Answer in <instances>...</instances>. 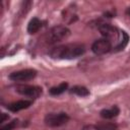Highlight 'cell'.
<instances>
[{
	"instance_id": "1",
	"label": "cell",
	"mask_w": 130,
	"mask_h": 130,
	"mask_svg": "<svg viewBox=\"0 0 130 130\" xmlns=\"http://www.w3.org/2000/svg\"><path fill=\"white\" fill-rule=\"evenodd\" d=\"M85 47L82 44H66L54 47L49 52V55L53 59H75L83 55Z\"/></svg>"
},
{
	"instance_id": "2",
	"label": "cell",
	"mask_w": 130,
	"mask_h": 130,
	"mask_svg": "<svg viewBox=\"0 0 130 130\" xmlns=\"http://www.w3.org/2000/svg\"><path fill=\"white\" fill-rule=\"evenodd\" d=\"M70 35V30L65 25H55L53 26L49 32L47 34V43L48 44H56L65 39H67Z\"/></svg>"
},
{
	"instance_id": "3",
	"label": "cell",
	"mask_w": 130,
	"mask_h": 130,
	"mask_svg": "<svg viewBox=\"0 0 130 130\" xmlns=\"http://www.w3.org/2000/svg\"><path fill=\"white\" fill-rule=\"evenodd\" d=\"M69 120V116L64 113H49L45 116L44 122L49 127H59L66 124Z\"/></svg>"
},
{
	"instance_id": "4",
	"label": "cell",
	"mask_w": 130,
	"mask_h": 130,
	"mask_svg": "<svg viewBox=\"0 0 130 130\" xmlns=\"http://www.w3.org/2000/svg\"><path fill=\"white\" fill-rule=\"evenodd\" d=\"M37 70L35 69H23L19 71H14L9 74V79L12 81H28L36 77Z\"/></svg>"
},
{
	"instance_id": "5",
	"label": "cell",
	"mask_w": 130,
	"mask_h": 130,
	"mask_svg": "<svg viewBox=\"0 0 130 130\" xmlns=\"http://www.w3.org/2000/svg\"><path fill=\"white\" fill-rule=\"evenodd\" d=\"M15 90L18 93L25 95V96H28V98H31V99L39 98L43 92L42 87L37 86V85H27V84L18 85L15 87Z\"/></svg>"
},
{
	"instance_id": "6",
	"label": "cell",
	"mask_w": 130,
	"mask_h": 130,
	"mask_svg": "<svg viewBox=\"0 0 130 130\" xmlns=\"http://www.w3.org/2000/svg\"><path fill=\"white\" fill-rule=\"evenodd\" d=\"M99 30L101 32V35L105 38V39H108L110 42L111 40H117V42H119V38H120V30L109 24V23H103L99 26Z\"/></svg>"
},
{
	"instance_id": "7",
	"label": "cell",
	"mask_w": 130,
	"mask_h": 130,
	"mask_svg": "<svg viewBox=\"0 0 130 130\" xmlns=\"http://www.w3.org/2000/svg\"><path fill=\"white\" fill-rule=\"evenodd\" d=\"M112 50V43L108 39H99L93 42L91 46V51L95 55H104Z\"/></svg>"
},
{
	"instance_id": "8",
	"label": "cell",
	"mask_w": 130,
	"mask_h": 130,
	"mask_svg": "<svg viewBox=\"0 0 130 130\" xmlns=\"http://www.w3.org/2000/svg\"><path fill=\"white\" fill-rule=\"evenodd\" d=\"M32 104V101H28V100H20V101H16V102H13L11 104H9L7 106V109L11 112H18V111H21V110H24V109H27L29 106H31Z\"/></svg>"
},
{
	"instance_id": "9",
	"label": "cell",
	"mask_w": 130,
	"mask_h": 130,
	"mask_svg": "<svg viewBox=\"0 0 130 130\" xmlns=\"http://www.w3.org/2000/svg\"><path fill=\"white\" fill-rule=\"evenodd\" d=\"M119 113H120V109L117 106H113L110 109H104V110H102L100 112V116L103 119H112V118L117 117L119 115Z\"/></svg>"
},
{
	"instance_id": "10",
	"label": "cell",
	"mask_w": 130,
	"mask_h": 130,
	"mask_svg": "<svg viewBox=\"0 0 130 130\" xmlns=\"http://www.w3.org/2000/svg\"><path fill=\"white\" fill-rule=\"evenodd\" d=\"M41 27H42V21L38 17H34L29 20L27 24V32L30 35L36 34Z\"/></svg>"
},
{
	"instance_id": "11",
	"label": "cell",
	"mask_w": 130,
	"mask_h": 130,
	"mask_svg": "<svg viewBox=\"0 0 130 130\" xmlns=\"http://www.w3.org/2000/svg\"><path fill=\"white\" fill-rule=\"evenodd\" d=\"M128 40H129L128 35H127L124 30H120L119 42H118V45L115 47L116 51H121V50H123V49L126 47V45L128 44Z\"/></svg>"
},
{
	"instance_id": "12",
	"label": "cell",
	"mask_w": 130,
	"mask_h": 130,
	"mask_svg": "<svg viewBox=\"0 0 130 130\" xmlns=\"http://www.w3.org/2000/svg\"><path fill=\"white\" fill-rule=\"evenodd\" d=\"M67 87H68V83H67V82H62V83H60V84L57 85V86L51 87V88L49 89V92H50V94H52V95H59V94L63 93V92L67 89Z\"/></svg>"
},
{
	"instance_id": "13",
	"label": "cell",
	"mask_w": 130,
	"mask_h": 130,
	"mask_svg": "<svg viewBox=\"0 0 130 130\" xmlns=\"http://www.w3.org/2000/svg\"><path fill=\"white\" fill-rule=\"evenodd\" d=\"M71 93H74L78 96H87L89 95V90L85 87V86H81V85H75L70 89Z\"/></svg>"
},
{
	"instance_id": "14",
	"label": "cell",
	"mask_w": 130,
	"mask_h": 130,
	"mask_svg": "<svg viewBox=\"0 0 130 130\" xmlns=\"http://www.w3.org/2000/svg\"><path fill=\"white\" fill-rule=\"evenodd\" d=\"M98 130H117V125L112 122H105L98 125Z\"/></svg>"
},
{
	"instance_id": "15",
	"label": "cell",
	"mask_w": 130,
	"mask_h": 130,
	"mask_svg": "<svg viewBox=\"0 0 130 130\" xmlns=\"http://www.w3.org/2000/svg\"><path fill=\"white\" fill-rule=\"evenodd\" d=\"M17 124H18V120L17 119H14L11 122H8L6 125H3L0 128V130H13L17 126Z\"/></svg>"
},
{
	"instance_id": "16",
	"label": "cell",
	"mask_w": 130,
	"mask_h": 130,
	"mask_svg": "<svg viewBox=\"0 0 130 130\" xmlns=\"http://www.w3.org/2000/svg\"><path fill=\"white\" fill-rule=\"evenodd\" d=\"M81 130H98V126H94V125H85Z\"/></svg>"
},
{
	"instance_id": "17",
	"label": "cell",
	"mask_w": 130,
	"mask_h": 130,
	"mask_svg": "<svg viewBox=\"0 0 130 130\" xmlns=\"http://www.w3.org/2000/svg\"><path fill=\"white\" fill-rule=\"evenodd\" d=\"M8 115L7 114H5V113H2L1 114V120H0V123H4L5 122V120H8Z\"/></svg>"
},
{
	"instance_id": "18",
	"label": "cell",
	"mask_w": 130,
	"mask_h": 130,
	"mask_svg": "<svg viewBox=\"0 0 130 130\" xmlns=\"http://www.w3.org/2000/svg\"><path fill=\"white\" fill-rule=\"evenodd\" d=\"M126 13H127V14H128V16L130 17V7H128V8H127V10H126Z\"/></svg>"
}]
</instances>
